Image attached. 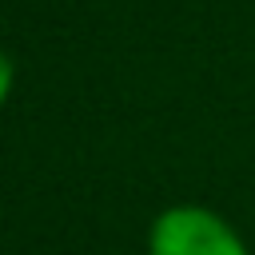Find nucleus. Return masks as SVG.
<instances>
[{
  "instance_id": "1",
  "label": "nucleus",
  "mask_w": 255,
  "mask_h": 255,
  "mask_svg": "<svg viewBox=\"0 0 255 255\" xmlns=\"http://www.w3.org/2000/svg\"><path fill=\"white\" fill-rule=\"evenodd\" d=\"M151 255H247L243 239L227 219L207 207H167L151 223Z\"/></svg>"
},
{
  "instance_id": "2",
  "label": "nucleus",
  "mask_w": 255,
  "mask_h": 255,
  "mask_svg": "<svg viewBox=\"0 0 255 255\" xmlns=\"http://www.w3.org/2000/svg\"><path fill=\"white\" fill-rule=\"evenodd\" d=\"M8 92H12V60L0 52V104L8 100Z\"/></svg>"
}]
</instances>
